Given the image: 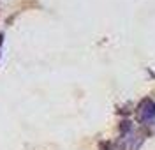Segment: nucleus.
I'll use <instances>...</instances> for the list:
<instances>
[{
	"label": "nucleus",
	"instance_id": "obj_1",
	"mask_svg": "<svg viewBox=\"0 0 155 150\" xmlns=\"http://www.w3.org/2000/svg\"><path fill=\"white\" fill-rule=\"evenodd\" d=\"M137 115H139V120L141 122H150L155 117V102H152L150 99H145L139 104Z\"/></svg>",
	"mask_w": 155,
	"mask_h": 150
},
{
	"label": "nucleus",
	"instance_id": "obj_2",
	"mask_svg": "<svg viewBox=\"0 0 155 150\" xmlns=\"http://www.w3.org/2000/svg\"><path fill=\"white\" fill-rule=\"evenodd\" d=\"M2 39H4V35H2V34H0V44H2Z\"/></svg>",
	"mask_w": 155,
	"mask_h": 150
}]
</instances>
